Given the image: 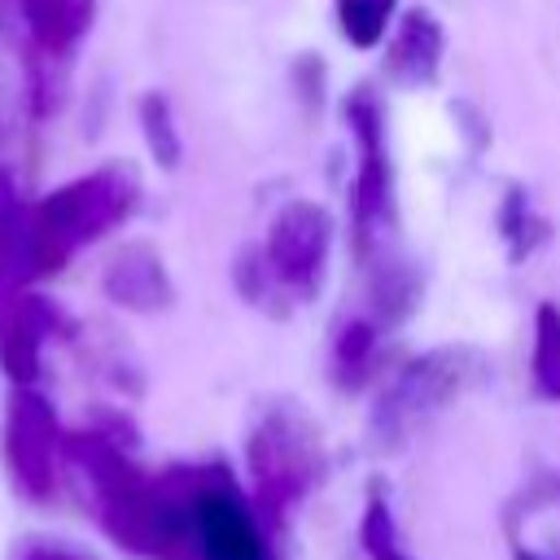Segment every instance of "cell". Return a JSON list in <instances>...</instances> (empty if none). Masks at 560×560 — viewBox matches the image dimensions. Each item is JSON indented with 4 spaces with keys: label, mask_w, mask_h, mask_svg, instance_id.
I'll use <instances>...</instances> for the list:
<instances>
[{
    "label": "cell",
    "mask_w": 560,
    "mask_h": 560,
    "mask_svg": "<svg viewBox=\"0 0 560 560\" xmlns=\"http://www.w3.org/2000/svg\"><path fill=\"white\" fill-rule=\"evenodd\" d=\"M158 508H162V547L192 538L206 560H267L254 516L228 486H197L184 503V521L171 512V503L158 499Z\"/></svg>",
    "instance_id": "7a4b0ae2"
},
{
    "label": "cell",
    "mask_w": 560,
    "mask_h": 560,
    "mask_svg": "<svg viewBox=\"0 0 560 560\" xmlns=\"http://www.w3.org/2000/svg\"><path fill=\"white\" fill-rule=\"evenodd\" d=\"M538 376L547 389H560V315L551 306L538 315Z\"/></svg>",
    "instance_id": "7c38bea8"
},
{
    "label": "cell",
    "mask_w": 560,
    "mask_h": 560,
    "mask_svg": "<svg viewBox=\"0 0 560 560\" xmlns=\"http://www.w3.org/2000/svg\"><path fill=\"white\" fill-rule=\"evenodd\" d=\"M438 52H442V39H438V26L424 18V13H411L402 22V35L394 44V66L407 70V74H429L438 66Z\"/></svg>",
    "instance_id": "9c48e42d"
},
{
    "label": "cell",
    "mask_w": 560,
    "mask_h": 560,
    "mask_svg": "<svg viewBox=\"0 0 560 560\" xmlns=\"http://www.w3.org/2000/svg\"><path fill=\"white\" fill-rule=\"evenodd\" d=\"M140 127H144V136H149L153 158H158L162 166H175L179 140H175V122H171V109H166L162 96H144V105H140Z\"/></svg>",
    "instance_id": "8fae6325"
},
{
    "label": "cell",
    "mask_w": 560,
    "mask_h": 560,
    "mask_svg": "<svg viewBox=\"0 0 560 560\" xmlns=\"http://www.w3.org/2000/svg\"><path fill=\"white\" fill-rule=\"evenodd\" d=\"M328 249V214L319 206H289L271 228V262L289 280L306 284Z\"/></svg>",
    "instance_id": "5b68a950"
},
{
    "label": "cell",
    "mask_w": 560,
    "mask_h": 560,
    "mask_svg": "<svg viewBox=\"0 0 560 560\" xmlns=\"http://www.w3.org/2000/svg\"><path fill=\"white\" fill-rule=\"evenodd\" d=\"M18 9H22L31 39L48 57L74 48V39L83 35V26L92 18V0H18Z\"/></svg>",
    "instance_id": "52a82bcc"
},
{
    "label": "cell",
    "mask_w": 560,
    "mask_h": 560,
    "mask_svg": "<svg viewBox=\"0 0 560 560\" xmlns=\"http://www.w3.org/2000/svg\"><path fill=\"white\" fill-rule=\"evenodd\" d=\"M26 228H31V214H22V201H18L9 171H0V302L22 293L18 284L31 276Z\"/></svg>",
    "instance_id": "ba28073f"
},
{
    "label": "cell",
    "mask_w": 560,
    "mask_h": 560,
    "mask_svg": "<svg viewBox=\"0 0 560 560\" xmlns=\"http://www.w3.org/2000/svg\"><path fill=\"white\" fill-rule=\"evenodd\" d=\"M57 328V306L35 293H13L0 302V368L13 385H35L39 350Z\"/></svg>",
    "instance_id": "277c9868"
},
{
    "label": "cell",
    "mask_w": 560,
    "mask_h": 560,
    "mask_svg": "<svg viewBox=\"0 0 560 560\" xmlns=\"http://www.w3.org/2000/svg\"><path fill=\"white\" fill-rule=\"evenodd\" d=\"M389 9H394V0H337V18H341L346 39H354L359 48L376 44L381 31H385Z\"/></svg>",
    "instance_id": "30bf717a"
},
{
    "label": "cell",
    "mask_w": 560,
    "mask_h": 560,
    "mask_svg": "<svg viewBox=\"0 0 560 560\" xmlns=\"http://www.w3.org/2000/svg\"><path fill=\"white\" fill-rule=\"evenodd\" d=\"M136 175L127 166H101L92 175H79L61 188H52L35 210L26 228L31 249V276L61 271L88 241L118 228L136 206Z\"/></svg>",
    "instance_id": "6da1fadb"
},
{
    "label": "cell",
    "mask_w": 560,
    "mask_h": 560,
    "mask_svg": "<svg viewBox=\"0 0 560 560\" xmlns=\"http://www.w3.org/2000/svg\"><path fill=\"white\" fill-rule=\"evenodd\" d=\"M57 451H61V429L57 411L44 394L31 385H13L9 407H4V464L13 486L26 499H48L57 481Z\"/></svg>",
    "instance_id": "3957f363"
},
{
    "label": "cell",
    "mask_w": 560,
    "mask_h": 560,
    "mask_svg": "<svg viewBox=\"0 0 560 560\" xmlns=\"http://www.w3.org/2000/svg\"><path fill=\"white\" fill-rule=\"evenodd\" d=\"M105 293H109L118 306L158 311V306H166L171 284H166V271H162V262L153 258V249L131 245V249H118V254L109 258V267H105Z\"/></svg>",
    "instance_id": "8992f818"
},
{
    "label": "cell",
    "mask_w": 560,
    "mask_h": 560,
    "mask_svg": "<svg viewBox=\"0 0 560 560\" xmlns=\"http://www.w3.org/2000/svg\"><path fill=\"white\" fill-rule=\"evenodd\" d=\"M13 560H83V556L70 551V547H61V542H48V538H26L13 551Z\"/></svg>",
    "instance_id": "4fadbf2b"
}]
</instances>
